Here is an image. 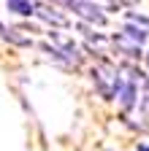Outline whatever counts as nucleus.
Wrapping results in <instances>:
<instances>
[{
    "mask_svg": "<svg viewBox=\"0 0 149 151\" xmlns=\"http://www.w3.org/2000/svg\"><path fill=\"white\" fill-rule=\"evenodd\" d=\"M138 151H149V146H138Z\"/></svg>",
    "mask_w": 149,
    "mask_h": 151,
    "instance_id": "7",
    "label": "nucleus"
},
{
    "mask_svg": "<svg viewBox=\"0 0 149 151\" xmlns=\"http://www.w3.org/2000/svg\"><path fill=\"white\" fill-rule=\"evenodd\" d=\"M8 11L19 14V16H33L35 11H38V3H19V0H11V3H6Z\"/></svg>",
    "mask_w": 149,
    "mask_h": 151,
    "instance_id": "4",
    "label": "nucleus"
},
{
    "mask_svg": "<svg viewBox=\"0 0 149 151\" xmlns=\"http://www.w3.org/2000/svg\"><path fill=\"white\" fill-rule=\"evenodd\" d=\"M127 19L133 24H141V27H146V35H149V19L146 16H138V14H127Z\"/></svg>",
    "mask_w": 149,
    "mask_h": 151,
    "instance_id": "6",
    "label": "nucleus"
},
{
    "mask_svg": "<svg viewBox=\"0 0 149 151\" xmlns=\"http://www.w3.org/2000/svg\"><path fill=\"white\" fill-rule=\"evenodd\" d=\"M35 14H38V16H44L46 22H54V24H60V27L68 22V19H65L63 14H54V11H46V8H44V11H35Z\"/></svg>",
    "mask_w": 149,
    "mask_h": 151,
    "instance_id": "5",
    "label": "nucleus"
},
{
    "mask_svg": "<svg viewBox=\"0 0 149 151\" xmlns=\"http://www.w3.org/2000/svg\"><path fill=\"white\" fill-rule=\"evenodd\" d=\"M68 8L76 11L84 19H89V22H95V24H106V14H100V8L92 3H68Z\"/></svg>",
    "mask_w": 149,
    "mask_h": 151,
    "instance_id": "2",
    "label": "nucleus"
},
{
    "mask_svg": "<svg viewBox=\"0 0 149 151\" xmlns=\"http://www.w3.org/2000/svg\"><path fill=\"white\" fill-rule=\"evenodd\" d=\"M0 35H3L6 41H11L14 46H30V43H33L27 35H19V30H14V27H6V24H0Z\"/></svg>",
    "mask_w": 149,
    "mask_h": 151,
    "instance_id": "3",
    "label": "nucleus"
},
{
    "mask_svg": "<svg viewBox=\"0 0 149 151\" xmlns=\"http://www.w3.org/2000/svg\"><path fill=\"white\" fill-rule=\"evenodd\" d=\"M49 38H52V43H57V46H60L57 51H60V54H65L63 60H65L68 65H71V62H73V65H79V60H81V54H79L76 43H73L71 38H65V35H63L60 30H49Z\"/></svg>",
    "mask_w": 149,
    "mask_h": 151,
    "instance_id": "1",
    "label": "nucleus"
}]
</instances>
